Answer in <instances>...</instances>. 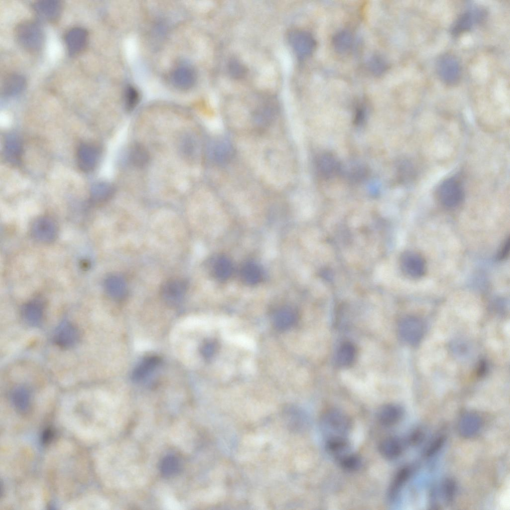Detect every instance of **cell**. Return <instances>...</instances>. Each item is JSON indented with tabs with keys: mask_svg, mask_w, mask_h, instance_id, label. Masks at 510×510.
Instances as JSON below:
<instances>
[{
	"mask_svg": "<svg viewBox=\"0 0 510 510\" xmlns=\"http://www.w3.org/2000/svg\"><path fill=\"white\" fill-rule=\"evenodd\" d=\"M17 44L27 52L40 51L44 44V31L40 23L34 20H24L18 23L14 30Z\"/></svg>",
	"mask_w": 510,
	"mask_h": 510,
	"instance_id": "obj_1",
	"label": "cell"
},
{
	"mask_svg": "<svg viewBox=\"0 0 510 510\" xmlns=\"http://www.w3.org/2000/svg\"><path fill=\"white\" fill-rule=\"evenodd\" d=\"M320 424L325 440L348 438L352 426L349 416L337 409H331L325 411L321 417Z\"/></svg>",
	"mask_w": 510,
	"mask_h": 510,
	"instance_id": "obj_2",
	"label": "cell"
},
{
	"mask_svg": "<svg viewBox=\"0 0 510 510\" xmlns=\"http://www.w3.org/2000/svg\"><path fill=\"white\" fill-rule=\"evenodd\" d=\"M438 196L440 203L444 207L453 209L458 207L464 198L462 183L454 177L446 179L438 188Z\"/></svg>",
	"mask_w": 510,
	"mask_h": 510,
	"instance_id": "obj_3",
	"label": "cell"
},
{
	"mask_svg": "<svg viewBox=\"0 0 510 510\" xmlns=\"http://www.w3.org/2000/svg\"><path fill=\"white\" fill-rule=\"evenodd\" d=\"M436 71L440 79L445 84H457L461 76V67L458 59L453 55L446 53L437 60Z\"/></svg>",
	"mask_w": 510,
	"mask_h": 510,
	"instance_id": "obj_4",
	"label": "cell"
},
{
	"mask_svg": "<svg viewBox=\"0 0 510 510\" xmlns=\"http://www.w3.org/2000/svg\"><path fill=\"white\" fill-rule=\"evenodd\" d=\"M188 286V282L184 278L179 277L170 278L161 284L160 295L167 305L174 306L183 299Z\"/></svg>",
	"mask_w": 510,
	"mask_h": 510,
	"instance_id": "obj_5",
	"label": "cell"
},
{
	"mask_svg": "<svg viewBox=\"0 0 510 510\" xmlns=\"http://www.w3.org/2000/svg\"><path fill=\"white\" fill-rule=\"evenodd\" d=\"M30 232L36 241L43 244L50 243L56 239L58 227L56 222L51 217L40 216L32 222Z\"/></svg>",
	"mask_w": 510,
	"mask_h": 510,
	"instance_id": "obj_6",
	"label": "cell"
},
{
	"mask_svg": "<svg viewBox=\"0 0 510 510\" xmlns=\"http://www.w3.org/2000/svg\"><path fill=\"white\" fill-rule=\"evenodd\" d=\"M424 328L422 322L417 318L406 317L399 322L398 332L401 339L410 345L418 344L421 341Z\"/></svg>",
	"mask_w": 510,
	"mask_h": 510,
	"instance_id": "obj_7",
	"label": "cell"
},
{
	"mask_svg": "<svg viewBox=\"0 0 510 510\" xmlns=\"http://www.w3.org/2000/svg\"><path fill=\"white\" fill-rule=\"evenodd\" d=\"M289 42L296 54L305 58L314 51L316 42L312 35L305 30H294L288 35Z\"/></svg>",
	"mask_w": 510,
	"mask_h": 510,
	"instance_id": "obj_8",
	"label": "cell"
},
{
	"mask_svg": "<svg viewBox=\"0 0 510 510\" xmlns=\"http://www.w3.org/2000/svg\"><path fill=\"white\" fill-rule=\"evenodd\" d=\"M400 265L404 273L412 278L422 277L426 271L424 258L419 253L413 251H407L401 255Z\"/></svg>",
	"mask_w": 510,
	"mask_h": 510,
	"instance_id": "obj_9",
	"label": "cell"
},
{
	"mask_svg": "<svg viewBox=\"0 0 510 510\" xmlns=\"http://www.w3.org/2000/svg\"><path fill=\"white\" fill-rule=\"evenodd\" d=\"M32 8L38 19L53 22L61 15L62 5L58 0H38L33 3Z\"/></svg>",
	"mask_w": 510,
	"mask_h": 510,
	"instance_id": "obj_10",
	"label": "cell"
},
{
	"mask_svg": "<svg viewBox=\"0 0 510 510\" xmlns=\"http://www.w3.org/2000/svg\"><path fill=\"white\" fill-rule=\"evenodd\" d=\"M100 148L90 143H82L77 150V161L79 168L84 172H89L96 166L100 155Z\"/></svg>",
	"mask_w": 510,
	"mask_h": 510,
	"instance_id": "obj_11",
	"label": "cell"
},
{
	"mask_svg": "<svg viewBox=\"0 0 510 510\" xmlns=\"http://www.w3.org/2000/svg\"><path fill=\"white\" fill-rule=\"evenodd\" d=\"M88 36L87 30L82 27L75 26L68 30L64 42L68 53L75 55L82 52L87 45Z\"/></svg>",
	"mask_w": 510,
	"mask_h": 510,
	"instance_id": "obj_12",
	"label": "cell"
},
{
	"mask_svg": "<svg viewBox=\"0 0 510 510\" xmlns=\"http://www.w3.org/2000/svg\"><path fill=\"white\" fill-rule=\"evenodd\" d=\"M486 15V11L482 8L476 7L465 11L460 14L453 24L451 32L457 36L469 30L474 23L482 20Z\"/></svg>",
	"mask_w": 510,
	"mask_h": 510,
	"instance_id": "obj_13",
	"label": "cell"
},
{
	"mask_svg": "<svg viewBox=\"0 0 510 510\" xmlns=\"http://www.w3.org/2000/svg\"><path fill=\"white\" fill-rule=\"evenodd\" d=\"M80 338L78 328L69 322L62 323L56 330L55 343L61 348H70L77 344Z\"/></svg>",
	"mask_w": 510,
	"mask_h": 510,
	"instance_id": "obj_14",
	"label": "cell"
},
{
	"mask_svg": "<svg viewBox=\"0 0 510 510\" xmlns=\"http://www.w3.org/2000/svg\"><path fill=\"white\" fill-rule=\"evenodd\" d=\"M196 78L195 70L186 64L177 66L171 74V81L174 86L183 90L192 88L196 82Z\"/></svg>",
	"mask_w": 510,
	"mask_h": 510,
	"instance_id": "obj_15",
	"label": "cell"
},
{
	"mask_svg": "<svg viewBox=\"0 0 510 510\" xmlns=\"http://www.w3.org/2000/svg\"><path fill=\"white\" fill-rule=\"evenodd\" d=\"M482 423L481 418L477 414L471 412L466 413L459 420L458 433L463 438H472L480 431Z\"/></svg>",
	"mask_w": 510,
	"mask_h": 510,
	"instance_id": "obj_16",
	"label": "cell"
},
{
	"mask_svg": "<svg viewBox=\"0 0 510 510\" xmlns=\"http://www.w3.org/2000/svg\"><path fill=\"white\" fill-rule=\"evenodd\" d=\"M104 287L107 294L113 299L121 300L127 294L128 288L125 280L121 275L112 274L105 279Z\"/></svg>",
	"mask_w": 510,
	"mask_h": 510,
	"instance_id": "obj_17",
	"label": "cell"
},
{
	"mask_svg": "<svg viewBox=\"0 0 510 510\" xmlns=\"http://www.w3.org/2000/svg\"><path fill=\"white\" fill-rule=\"evenodd\" d=\"M26 85V81L22 75L11 73L4 77L1 82V94L5 97H11L22 92Z\"/></svg>",
	"mask_w": 510,
	"mask_h": 510,
	"instance_id": "obj_18",
	"label": "cell"
},
{
	"mask_svg": "<svg viewBox=\"0 0 510 510\" xmlns=\"http://www.w3.org/2000/svg\"><path fill=\"white\" fill-rule=\"evenodd\" d=\"M24 320L29 325H39L44 315V304L39 299H33L25 303L22 308Z\"/></svg>",
	"mask_w": 510,
	"mask_h": 510,
	"instance_id": "obj_19",
	"label": "cell"
},
{
	"mask_svg": "<svg viewBox=\"0 0 510 510\" xmlns=\"http://www.w3.org/2000/svg\"><path fill=\"white\" fill-rule=\"evenodd\" d=\"M22 152V144L20 139L14 135L8 136L3 146L5 160L12 165H18L21 160Z\"/></svg>",
	"mask_w": 510,
	"mask_h": 510,
	"instance_id": "obj_20",
	"label": "cell"
},
{
	"mask_svg": "<svg viewBox=\"0 0 510 510\" xmlns=\"http://www.w3.org/2000/svg\"><path fill=\"white\" fill-rule=\"evenodd\" d=\"M403 410L395 404H387L382 406L377 412L379 422L385 426H391L397 423L402 418Z\"/></svg>",
	"mask_w": 510,
	"mask_h": 510,
	"instance_id": "obj_21",
	"label": "cell"
},
{
	"mask_svg": "<svg viewBox=\"0 0 510 510\" xmlns=\"http://www.w3.org/2000/svg\"><path fill=\"white\" fill-rule=\"evenodd\" d=\"M379 450L384 458L394 459L398 457L403 451L401 441L395 436H389L382 439L380 443Z\"/></svg>",
	"mask_w": 510,
	"mask_h": 510,
	"instance_id": "obj_22",
	"label": "cell"
},
{
	"mask_svg": "<svg viewBox=\"0 0 510 510\" xmlns=\"http://www.w3.org/2000/svg\"><path fill=\"white\" fill-rule=\"evenodd\" d=\"M160 363V359L156 356H151L143 359L133 369L131 379L134 382H139L148 376Z\"/></svg>",
	"mask_w": 510,
	"mask_h": 510,
	"instance_id": "obj_23",
	"label": "cell"
},
{
	"mask_svg": "<svg viewBox=\"0 0 510 510\" xmlns=\"http://www.w3.org/2000/svg\"><path fill=\"white\" fill-rule=\"evenodd\" d=\"M115 193L114 186L107 182L94 184L90 191V198L94 203L101 204L110 199Z\"/></svg>",
	"mask_w": 510,
	"mask_h": 510,
	"instance_id": "obj_24",
	"label": "cell"
},
{
	"mask_svg": "<svg viewBox=\"0 0 510 510\" xmlns=\"http://www.w3.org/2000/svg\"><path fill=\"white\" fill-rule=\"evenodd\" d=\"M410 474L408 467L401 468L395 475L388 490V498L389 501H394L398 497L403 486L408 480Z\"/></svg>",
	"mask_w": 510,
	"mask_h": 510,
	"instance_id": "obj_25",
	"label": "cell"
},
{
	"mask_svg": "<svg viewBox=\"0 0 510 510\" xmlns=\"http://www.w3.org/2000/svg\"><path fill=\"white\" fill-rule=\"evenodd\" d=\"M234 271L233 263L225 256L218 257L212 266V272L215 277L221 280H227L232 275Z\"/></svg>",
	"mask_w": 510,
	"mask_h": 510,
	"instance_id": "obj_26",
	"label": "cell"
},
{
	"mask_svg": "<svg viewBox=\"0 0 510 510\" xmlns=\"http://www.w3.org/2000/svg\"><path fill=\"white\" fill-rule=\"evenodd\" d=\"M356 354V348L353 344L349 342H344L337 351L336 363L340 367H348L354 361Z\"/></svg>",
	"mask_w": 510,
	"mask_h": 510,
	"instance_id": "obj_27",
	"label": "cell"
},
{
	"mask_svg": "<svg viewBox=\"0 0 510 510\" xmlns=\"http://www.w3.org/2000/svg\"><path fill=\"white\" fill-rule=\"evenodd\" d=\"M243 281L248 285L258 283L262 277L261 270L258 265L252 262H248L242 266L240 271Z\"/></svg>",
	"mask_w": 510,
	"mask_h": 510,
	"instance_id": "obj_28",
	"label": "cell"
},
{
	"mask_svg": "<svg viewBox=\"0 0 510 510\" xmlns=\"http://www.w3.org/2000/svg\"><path fill=\"white\" fill-rule=\"evenodd\" d=\"M181 464L180 460L176 456L168 455L164 457L159 465L161 474L164 477H171L179 473L181 470Z\"/></svg>",
	"mask_w": 510,
	"mask_h": 510,
	"instance_id": "obj_29",
	"label": "cell"
},
{
	"mask_svg": "<svg viewBox=\"0 0 510 510\" xmlns=\"http://www.w3.org/2000/svg\"><path fill=\"white\" fill-rule=\"evenodd\" d=\"M128 158L134 166L141 167L147 164L149 160V154L145 148L141 144H133L128 151Z\"/></svg>",
	"mask_w": 510,
	"mask_h": 510,
	"instance_id": "obj_30",
	"label": "cell"
},
{
	"mask_svg": "<svg viewBox=\"0 0 510 510\" xmlns=\"http://www.w3.org/2000/svg\"><path fill=\"white\" fill-rule=\"evenodd\" d=\"M12 401L16 407L20 410H25L29 406L30 392L24 386L16 387L12 392Z\"/></svg>",
	"mask_w": 510,
	"mask_h": 510,
	"instance_id": "obj_31",
	"label": "cell"
},
{
	"mask_svg": "<svg viewBox=\"0 0 510 510\" xmlns=\"http://www.w3.org/2000/svg\"><path fill=\"white\" fill-rule=\"evenodd\" d=\"M352 43V36L348 31L342 30L338 32L333 39L334 48L340 53H344L349 50Z\"/></svg>",
	"mask_w": 510,
	"mask_h": 510,
	"instance_id": "obj_32",
	"label": "cell"
},
{
	"mask_svg": "<svg viewBox=\"0 0 510 510\" xmlns=\"http://www.w3.org/2000/svg\"><path fill=\"white\" fill-rule=\"evenodd\" d=\"M341 467L345 470H358L362 466L361 458L357 454L349 452L337 460Z\"/></svg>",
	"mask_w": 510,
	"mask_h": 510,
	"instance_id": "obj_33",
	"label": "cell"
},
{
	"mask_svg": "<svg viewBox=\"0 0 510 510\" xmlns=\"http://www.w3.org/2000/svg\"><path fill=\"white\" fill-rule=\"evenodd\" d=\"M456 492V484L452 479H445L442 486V494L445 502L451 504L454 500Z\"/></svg>",
	"mask_w": 510,
	"mask_h": 510,
	"instance_id": "obj_34",
	"label": "cell"
},
{
	"mask_svg": "<svg viewBox=\"0 0 510 510\" xmlns=\"http://www.w3.org/2000/svg\"><path fill=\"white\" fill-rule=\"evenodd\" d=\"M139 98V94L136 88L132 86L127 87L124 95L126 109L128 111L134 109L138 104Z\"/></svg>",
	"mask_w": 510,
	"mask_h": 510,
	"instance_id": "obj_35",
	"label": "cell"
},
{
	"mask_svg": "<svg viewBox=\"0 0 510 510\" xmlns=\"http://www.w3.org/2000/svg\"><path fill=\"white\" fill-rule=\"evenodd\" d=\"M228 69L230 75L236 79L243 77L247 70L245 65L237 58H232L229 61Z\"/></svg>",
	"mask_w": 510,
	"mask_h": 510,
	"instance_id": "obj_36",
	"label": "cell"
},
{
	"mask_svg": "<svg viewBox=\"0 0 510 510\" xmlns=\"http://www.w3.org/2000/svg\"><path fill=\"white\" fill-rule=\"evenodd\" d=\"M387 63L382 57L374 56L369 62V67L375 75H380L383 73L387 68Z\"/></svg>",
	"mask_w": 510,
	"mask_h": 510,
	"instance_id": "obj_37",
	"label": "cell"
},
{
	"mask_svg": "<svg viewBox=\"0 0 510 510\" xmlns=\"http://www.w3.org/2000/svg\"><path fill=\"white\" fill-rule=\"evenodd\" d=\"M445 441V437L441 436L437 437L430 445L426 452V455L428 457H431L437 453L443 446Z\"/></svg>",
	"mask_w": 510,
	"mask_h": 510,
	"instance_id": "obj_38",
	"label": "cell"
},
{
	"mask_svg": "<svg viewBox=\"0 0 510 510\" xmlns=\"http://www.w3.org/2000/svg\"><path fill=\"white\" fill-rule=\"evenodd\" d=\"M510 250V238L508 237L504 242L497 255L498 258L502 260L509 255Z\"/></svg>",
	"mask_w": 510,
	"mask_h": 510,
	"instance_id": "obj_39",
	"label": "cell"
},
{
	"mask_svg": "<svg viewBox=\"0 0 510 510\" xmlns=\"http://www.w3.org/2000/svg\"><path fill=\"white\" fill-rule=\"evenodd\" d=\"M213 344L211 342L205 343L201 348V352L206 358L209 357L213 352Z\"/></svg>",
	"mask_w": 510,
	"mask_h": 510,
	"instance_id": "obj_40",
	"label": "cell"
}]
</instances>
